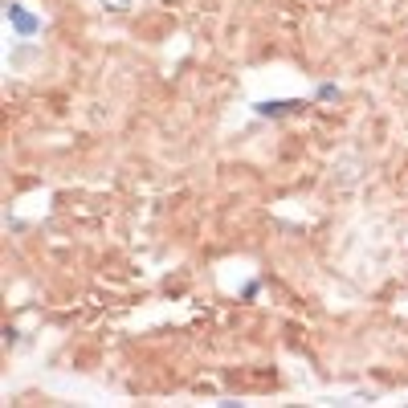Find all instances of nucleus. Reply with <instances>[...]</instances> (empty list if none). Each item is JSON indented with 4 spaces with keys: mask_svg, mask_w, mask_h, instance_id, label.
Listing matches in <instances>:
<instances>
[{
    "mask_svg": "<svg viewBox=\"0 0 408 408\" xmlns=\"http://www.w3.org/2000/svg\"><path fill=\"white\" fill-rule=\"evenodd\" d=\"M318 98H322V102H327V98H339V90H335V86H318Z\"/></svg>",
    "mask_w": 408,
    "mask_h": 408,
    "instance_id": "nucleus-3",
    "label": "nucleus"
},
{
    "mask_svg": "<svg viewBox=\"0 0 408 408\" xmlns=\"http://www.w3.org/2000/svg\"><path fill=\"white\" fill-rule=\"evenodd\" d=\"M302 106H307V102H294V98H290V102H258L253 110H258L262 119H278V115H294V110H302Z\"/></svg>",
    "mask_w": 408,
    "mask_h": 408,
    "instance_id": "nucleus-2",
    "label": "nucleus"
},
{
    "mask_svg": "<svg viewBox=\"0 0 408 408\" xmlns=\"http://www.w3.org/2000/svg\"><path fill=\"white\" fill-rule=\"evenodd\" d=\"M4 17H8V21H12V25H17V33H21V37H33V33H37V29H41V21H37V17H33V12H25V8H21V4H12V0H8V4H4Z\"/></svg>",
    "mask_w": 408,
    "mask_h": 408,
    "instance_id": "nucleus-1",
    "label": "nucleus"
}]
</instances>
